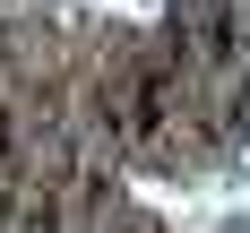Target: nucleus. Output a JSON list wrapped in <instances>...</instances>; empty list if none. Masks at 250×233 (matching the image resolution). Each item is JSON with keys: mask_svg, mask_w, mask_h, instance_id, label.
<instances>
[{"mask_svg": "<svg viewBox=\"0 0 250 233\" xmlns=\"http://www.w3.org/2000/svg\"><path fill=\"white\" fill-rule=\"evenodd\" d=\"M0 138H9V129H0Z\"/></svg>", "mask_w": 250, "mask_h": 233, "instance_id": "1", "label": "nucleus"}]
</instances>
